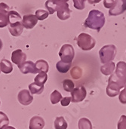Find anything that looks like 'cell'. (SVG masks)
I'll return each instance as SVG.
<instances>
[{
    "mask_svg": "<svg viewBox=\"0 0 126 129\" xmlns=\"http://www.w3.org/2000/svg\"><path fill=\"white\" fill-rule=\"evenodd\" d=\"M106 22L104 14L98 10L93 9L88 13V16L84 22V26L87 28L97 30H100L103 28Z\"/></svg>",
    "mask_w": 126,
    "mask_h": 129,
    "instance_id": "1",
    "label": "cell"
},
{
    "mask_svg": "<svg viewBox=\"0 0 126 129\" xmlns=\"http://www.w3.org/2000/svg\"><path fill=\"white\" fill-rule=\"evenodd\" d=\"M117 48L114 45H106L99 51V57L101 62L104 64L113 61L116 55Z\"/></svg>",
    "mask_w": 126,
    "mask_h": 129,
    "instance_id": "2",
    "label": "cell"
},
{
    "mask_svg": "<svg viewBox=\"0 0 126 129\" xmlns=\"http://www.w3.org/2000/svg\"><path fill=\"white\" fill-rule=\"evenodd\" d=\"M76 44L82 50L90 51L94 48L96 41L91 35L85 33H82L76 38Z\"/></svg>",
    "mask_w": 126,
    "mask_h": 129,
    "instance_id": "3",
    "label": "cell"
},
{
    "mask_svg": "<svg viewBox=\"0 0 126 129\" xmlns=\"http://www.w3.org/2000/svg\"><path fill=\"white\" fill-rule=\"evenodd\" d=\"M124 88V86L121 84V82L116 79L114 73H113L108 80V85L107 86V94L110 98H114L119 94L121 88Z\"/></svg>",
    "mask_w": 126,
    "mask_h": 129,
    "instance_id": "4",
    "label": "cell"
},
{
    "mask_svg": "<svg viewBox=\"0 0 126 129\" xmlns=\"http://www.w3.org/2000/svg\"><path fill=\"white\" fill-rule=\"evenodd\" d=\"M59 56L63 62L72 63L75 57L74 48L70 44H64L60 49Z\"/></svg>",
    "mask_w": 126,
    "mask_h": 129,
    "instance_id": "5",
    "label": "cell"
},
{
    "mask_svg": "<svg viewBox=\"0 0 126 129\" xmlns=\"http://www.w3.org/2000/svg\"><path fill=\"white\" fill-rule=\"evenodd\" d=\"M114 74L116 79L125 87L126 85V63L125 61H119L116 63Z\"/></svg>",
    "mask_w": 126,
    "mask_h": 129,
    "instance_id": "6",
    "label": "cell"
},
{
    "mask_svg": "<svg viewBox=\"0 0 126 129\" xmlns=\"http://www.w3.org/2000/svg\"><path fill=\"white\" fill-rule=\"evenodd\" d=\"M57 16L61 20H66L70 17L72 11L69 8L68 3H59L57 7Z\"/></svg>",
    "mask_w": 126,
    "mask_h": 129,
    "instance_id": "7",
    "label": "cell"
},
{
    "mask_svg": "<svg viewBox=\"0 0 126 129\" xmlns=\"http://www.w3.org/2000/svg\"><path fill=\"white\" fill-rule=\"evenodd\" d=\"M87 96V91L84 86L75 88L71 92V101L73 103H79L83 101Z\"/></svg>",
    "mask_w": 126,
    "mask_h": 129,
    "instance_id": "8",
    "label": "cell"
},
{
    "mask_svg": "<svg viewBox=\"0 0 126 129\" xmlns=\"http://www.w3.org/2000/svg\"><path fill=\"white\" fill-rule=\"evenodd\" d=\"M126 11V0H115L113 6L109 10L110 16H118Z\"/></svg>",
    "mask_w": 126,
    "mask_h": 129,
    "instance_id": "9",
    "label": "cell"
},
{
    "mask_svg": "<svg viewBox=\"0 0 126 129\" xmlns=\"http://www.w3.org/2000/svg\"><path fill=\"white\" fill-rule=\"evenodd\" d=\"M17 100L19 103L23 106H28L32 104L33 101V97L30 94L29 90L23 89L17 94Z\"/></svg>",
    "mask_w": 126,
    "mask_h": 129,
    "instance_id": "10",
    "label": "cell"
},
{
    "mask_svg": "<svg viewBox=\"0 0 126 129\" xmlns=\"http://www.w3.org/2000/svg\"><path fill=\"white\" fill-rule=\"evenodd\" d=\"M11 60L12 63L16 64L20 67L26 60V54L22 51L20 49H17L11 53Z\"/></svg>",
    "mask_w": 126,
    "mask_h": 129,
    "instance_id": "11",
    "label": "cell"
},
{
    "mask_svg": "<svg viewBox=\"0 0 126 129\" xmlns=\"http://www.w3.org/2000/svg\"><path fill=\"white\" fill-rule=\"evenodd\" d=\"M20 72L23 74H28V73H33V74H36L39 73L40 72L39 70L36 67L35 63H33L31 60H28L24 62L20 67H18Z\"/></svg>",
    "mask_w": 126,
    "mask_h": 129,
    "instance_id": "12",
    "label": "cell"
},
{
    "mask_svg": "<svg viewBox=\"0 0 126 129\" xmlns=\"http://www.w3.org/2000/svg\"><path fill=\"white\" fill-rule=\"evenodd\" d=\"M38 23V19L34 14H26L22 18V24L23 28L27 29H33Z\"/></svg>",
    "mask_w": 126,
    "mask_h": 129,
    "instance_id": "13",
    "label": "cell"
},
{
    "mask_svg": "<svg viewBox=\"0 0 126 129\" xmlns=\"http://www.w3.org/2000/svg\"><path fill=\"white\" fill-rule=\"evenodd\" d=\"M45 127V120L38 116H33L30 119L29 129H43Z\"/></svg>",
    "mask_w": 126,
    "mask_h": 129,
    "instance_id": "14",
    "label": "cell"
},
{
    "mask_svg": "<svg viewBox=\"0 0 126 129\" xmlns=\"http://www.w3.org/2000/svg\"><path fill=\"white\" fill-rule=\"evenodd\" d=\"M8 29L11 36L14 37L20 36L23 30V26L21 22H18L14 24H8Z\"/></svg>",
    "mask_w": 126,
    "mask_h": 129,
    "instance_id": "15",
    "label": "cell"
},
{
    "mask_svg": "<svg viewBox=\"0 0 126 129\" xmlns=\"http://www.w3.org/2000/svg\"><path fill=\"white\" fill-rule=\"evenodd\" d=\"M115 68H116L115 63L111 61L103 64V66L101 67V72L104 76H110V75L111 76L115 71Z\"/></svg>",
    "mask_w": 126,
    "mask_h": 129,
    "instance_id": "16",
    "label": "cell"
},
{
    "mask_svg": "<svg viewBox=\"0 0 126 129\" xmlns=\"http://www.w3.org/2000/svg\"><path fill=\"white\" fill-rule=\"evenodd\" d=\"M0 70L5 74L11 73L13 71V65L11 62L6 59H2L0 61Z\"/></svg>",
    "mask_w": 126,
    "mask_h": 129,
    "instance_id": "17",
    "label": "cell"
},
{
    "mask_svg": "<svg viewBox=\"0 0 126 129\" xmlns=\"http://www.w3.org/2000/svg\"><path fill=\"white\" fill-rule=\"evenodd\" d=\"M8 24H14L22 21L20 14L15 11H10L8 13Z\"/></svg>",
    "mask_w": 126,
    "mask_h": 129,
    "instance_id": "18",
    "label": "cell"
},
{
    "mask_svg": "<svg viewBox=\"0 0 126 129\" xmlns=\"http://www.w3.org/2000/svg\"><path fill=\"white\" fill-rule=\"evenodd\" d=\"M44 85H40L36 82L29 85V91L31 94H41L44 91Z\"/></svg>",
    "mask_w": 126,
    "mask_h": 129,
    "instance_id": "19",
    "label": "cell"
},
{
    "mask_svg": "<svg viewBox=\"0 0 126 129\" xmlns=\"http://www.w3.org/2000/svg\"><path fill=\"white\" fill-rule=\"evenodd\" d=\"M71 66L72 63H65L63 62L62 60H60L56 63V68L58 70V72L60 73H67L71 68Z\"/></svg>",
    "mask_w": 126,
    "mask_h": 129,
    "instance_id": "20",
    "label": "cell"
},
{
    "mask_svg": "<svg viewBox=\"0 0 126 129\" xmlns=\"http://www.w3.org/2000/svg\"><path fill=\"white\" fill-rule=\"evenodd\" d=\"M54 125L55 129H67L68 127V124L63 116L57 117L54 120Z\"/></svg>",
    "mask_w": 126,
    "mask_h": 129,
    "instance_id": "21",
    "label": "cell"
},
{
    "mask_svg": "<svg viewBox=\"0 0 126 129\" xmlns=\"http://www.w3.org/2000/svg\"><path fill=\"white\" fill-rule=\"evenodd\" d=\"M36 67L39 70V71L41 72H44V73H48L49 70V66L47 61H45V60H39L35 63Z\"/></svg>",
    "mask_w": 126,
    "mask_h": 129,
    "instance_id": "22",
    "label": "cell"
},
{
    "mask_svg": "<svg viewBox=\"0 0 126 129\" xmlns=\"http://www.w3.org/2000/svg\"><path fill=\"white\" fill-rule=\"evenodd\" d=\"M57 5L58 2L56 0H47L45 4V8H47L49 14H53L56 11Z\"/></svg>",
    "mask_w": 126,
    "mask_h": 129,
    "instance_id": "23",
    "label": "cell"
},
{
    "mask_svg": "<svg viewBox=\"0 0 126 129\" xmlns=\"http://www.w3.org/2000/svg\"><path fill=\"white\" fill-rule=\"evenodd\" d=\"M79 129H93L91 121L87 118H82L78 122Z\"/></svg>",
    "mask_w": 126,
    "mask_h": 129,
    "instance_id": "24",
    "label": "cell"
},
{
    "mask_svg": "<svg viewBox=\"0 0 126 129\" xmlns=\"http://www.w3.org/2000/svg\"><path fill=\"white\" fill-rule=\"evenodd\" d=\"M48 80V76L46 73L44 72H41L39 73L34 79V81L36 84L40 85H44L45 83L47 82Z\"/></svg>",
    "mask_w": 126,
    "mask_h": 129,
    "instance_id": "25",
    "label": "cell"
},
{
    "mask_svg": "<svg viewBox=\"0 0 126 129\" xmlns=\"http://www.w3.org/2000/svg\"><path fill=\"white\" fill-rule=\"evenodd\" d=\"M63 88L67 92H72L75 88L74 82L70 79H64L63 81Z\"/></svg>",
    "mask_w": 126,
    "mask_h": 129,
    "instance_id": "26",
    "label": "cell"
},
{
    "mask_svg": "<svg viewBox=\"0 0 126 129\" xmlns=\"http://www.w3.org/2000/svg\"><path fill=\"white\" fill-rule=\"evenodd\" d=\"M62 95L61 94L57 91V90H54L51 94V97H50V100L52 104H57V103H59L61 99H62Z\"/></svg>",
    "mask_w": 126,
    "mask_h": 129,
    "instance_id": "27",
    "label": "cell"
},
{
    "mask_svg": "<svg viewBox=\"0 0 126 129\" xmlns=\"http://www.w3.org/2000/svg\"><path fill=\"white\" fill-rule=\"evenodd\" d=\"M9 125V119L8 116L3 112L0 111V129H4L8 126Z\"/></svg>",
    "mask_w": 126,
    "mask_h": 129,
    "instance_id": "28",
    "label": "cell"
},
{
    "mask_svg": "<svg viewBox=\"0 0 126 129\" xmlns=\"http://www.w3.org/2000/svg\"><path fill=\"white\" fill-rule=\"evenodd\" d=\"M36 17H37L38 20H43L45 19H46L48 15H49V13L48 11H45V10H42V9H39L36 11V14H35Z\"/></svg>",
    "mask_w": 126,
    "mask_h": 129,
    "instance_id": "29",
    "label": "cell"
},
{
    "mask_svg": "<svg viewBox=\"0 0 126 129\" xmlns=\"http://www.w3.org/2000/svg\"><path fill=\"white\" fill-rule=\"evenodd\" d=\"M71 76L73 79H78L79 78H81L82 75V69L78 67H75L73 68V70H71Z\"/></svg>",
    "mask_w": 126,
    "mask_h": 129,
    "instance_id": "30",
    "label": "cell"
},
{
    "mask_svg": "<svg viewBox=\"0 0 126 129\" xmlns=\"http://www.w3.org/2000/svg\"><path fill=\"white\" fill-rule=\"evenodd\" d=\"M85 1L86 0H73L74 8L78 10H83L85 8Z\"/></svg>",
    "mask_w": 126,
    "mask_h": 129,
    "instance_id": "31",
    "label": "cell"
},
{
    "mask_svg": "<svg viewBox=\"0 0 126 129\" xmlns=\"http://www.w3.org/2000/svg\"><path fill=\"white\" fill-rule=\"evenodd\" d=\"M8 25V14L0 13V28H4Z\"/></svg>",
    "mask_w": 126,
    "mask_h": 129,
    "instance_id": "32",
    "label": "cell"
},
{
    "mask_svg": "<svg viewBox=\"0 0 126 129\" xmlns=\"http://www.w3.org/2000/svg\"><path fill=\"white\" fill-rule=\"evenodd\" d=\"M117 129H126V116L122 115L121 116L118 124H117Z\"/></svg>",
    "mask_w": 126,
    "mask_h": 129,
    "instance_id": "33",
    "label": "cell"
},
{
    "mask_svg": "<svg viewBox=\"0 0 126 129\" xmlns=\"http://www.w3.org/2000/svg\"><path fill=\"white\" fill-rule=\"evenodd\" d=\"M119 100L121 104H126V85L119 94Z\"/></svg>",
    "mask_w": 126,
    "mask_h": 129,
    "instance_id": "34",
    "label": "cell"
},
{
    "mask_svg": "<svg viewBox=\"0 0 126 129\" xmlns=\"http://www.w3.org/2000/svg\"><path fill=\"white\" fill-rule=\"evenodd\" d=\"M10 11V7L6 5L4 2H1L0 3V13L5 14H8V13Z\"/></svg>",
    "mask_w": 126,
    "mask_h": 129,
    "instance_id": "35",
    "label": "cell"
},
{
    "mask_svg": "<svg viewBox=\"0 0 126 129\" xmlns=\"http://www.w3.org/2000/svg\"><path fill=\"white\" fill-rule=\"evenodd\" d=\"M71 102V97H65L63 98L60 101V104L62 107H67Z\"/></svg>",
    "mask_w": 126,
    "mask_h": 129,
    "instance_id": "36",
    "label": "cell"
},
{
    "mask_svg": "<svg viewBox=\"0 0 126 129\" xmlns=\"http://www.w3.org/2000/svg\"><path fill=\"white\" fill-rule=\"evenodd\" d=\"M115 3V0H104V6L106 8L110 9Z\"/></svg>",
    "mask_w": 126,
    "mask_h": 129,
    "instance_id": "37",
    "label": "cell"
},
{
    "mask_svg": "<svg viewBox=\"0 0 126 129\" xmlns=\"http://www.w3.org/2000/svg\"><path fill=\"white\" fill-rule=\"evenodd\" d=\"M101 1H102V0H88V2L91 5H94V4L99 3Z\"/></svg>",
    "mask_w": 126,
    "mask_h": 129,
    "instance_id": "38",
    "label": "cell"
},
{
    "mask_svg": "<svg viewBox=\"0 0 126 129\" xmlns=\"http://www.w3.org/2000/svg\"><path fill=\"white\" fill-rule=\"evenodd\" d=\"M59 3H67L69 0H56Z\"/></svg>",
    "mask_w": 126,
    "mask_h": 129,
    "instance_id": "39",
    "label": "cell"
},
{
    "mask_svg": "<svg viewBox=\"0 0 126 129\" xmlns=\"http://www.w3.org/2000/svg\"><path fill=\"white\" fill-rule=\"evenodd\" d=\"M2 47H3V43H2V39H0V51H2Z\"/></svg>",
    "mask_w": 126,
    "mask_h": 129,
    "instance_id": "40",
    "label": "cell"
},
{
    "mask_svg": "<svg viewBox=\"0 0 126 129\" xmlns=\"http://www.w3.org/2000/svg\"><path fill=\"white\" fill-rule=\"evenodd\" d=\"M4 129H16L15 128L12 127V126H7L6 128H5Z\"/></svg>",
    "mask_w": 126,
    "mask_h": 129,
    "instance_id": "41",
    "label": "cell"
},
{
    "mask_svg": "<svg viewBox=\"0 0 126 129\" xmlns=\"http://www.w3.org/2000/svg\"><path fill=\"white\" fill-rule=\"evenodd\" d=\"M0 105H1V101H0Z\"/></svg>",
    "mask_w": 126,
    "mask_h": 129,
    "instance_id": "42",
    "label": "cell"
},
{
    "mask_svg": "<svg viewBox=\"0 0 126 129\" xmlns=\"http://www.w3.org/2000/svg\"><path fill=\"white\" fill-rule=\"evenodd\" d=\"M0 73H1V70H0Z\"/></svg>",
    "mask_w": 126,
    "mask_h": 129,
    "instance_id": "43",
    "label": "cell"
}]
</instances>
